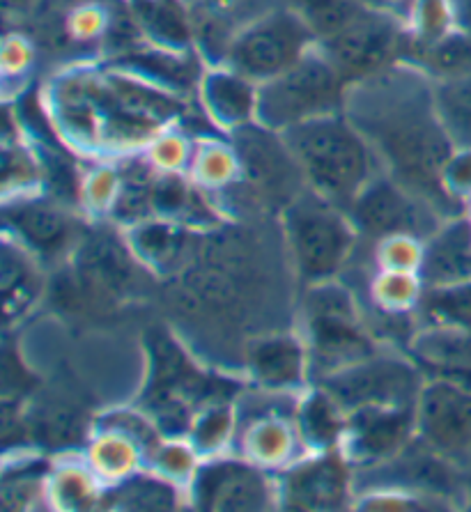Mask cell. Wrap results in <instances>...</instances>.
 I'll use <instances>...</instances> for the list:
<instances>
[{"mask_svg":"<svg viewBox=\"0 0 471 512\" xmlns=\"http://www.w3.org/2000/svg\"><path fill=\"white\" fill-rule=\"evenodd\" d=\"M343 113L366 136L384 173L426 198L446 219L462 216V203L439 180L455 145L439 122L432 81L419 67L398 62L350 85Z\"/></svg>","mask_w":471,"mask_h":512,"instance_id":"1","label":"cell"},{"mask_svg":"<svg viewBox=\"0 0 471 512\" xmlns=\"http://www.w3.org/2000/svg\"><path fill=\"white\" fill-rule=\"evenodd\" d=\"M184 108L177 92L125 69H79L60 76L49 90V115L58 134L72 147L99 154L143 152Z\"/></svg>","mask_w":471,"mask_h":512,"instance_id":"2","label":"cell"},{"mask_svg":"<svg viewBox=\"0 0 471 512\" xmlns=\"http://www.w3.org/2000/svg\"><path fill=\"white\" fill-rule=\"evenodd\" d=\"M281 134L295 152L308 189L345 212L384 173L380 157L345 113L324 115Z\"/></svg>","mask_w":471,"mask_h":512,"instance_id":"3","label":"cell"},{"mask_svg":"<svg viewBox=\"0 0 471 512\" xmlns=\"http://www.w3.org/2000/svg\"><path fill=\"white\" fill-rule=\"evenodd\" d=\"M301 338L320 377L377 354L375 336L350 287L336 278L306 285L301 301Z\"/></svg>","mask_w":471,"mask_h":512,"instance_id":"4","label":"cell"},{"mask_svg":"<svg viewBox=\"0 0 471 512\" xmlns=\"http://www.w3.org/2000/svg\"><path fill=\"white\" fill-rule=\"evenodd\" d=\"M292 265L304 285L336 278L352 260L359 232L345 209L306 189L283 209Z\"/></svg>","mask_w":471,"mask_h":512,"instance_id":"5","label":"cell"},{"mask_svg":"<svg viewBox=\"0 0 471 512\" xmlns=\"http://www.w3.org/2000/svg\"><path fill=\"white\" fill-rule=\"evenodd\" d=\"M347 88L350 85L315 44L295 67L258 85L256 122L288 131L324 115L343 113Z\"/></svg>","mask_w":471,"mask_h":512,"instance_id":"6","label":"cell"},{"mask_svg":"<svg viewBox=\"0 0 471 512\" xmlns=\"http://www.w3.org/2000/svg\"><path fill=\"white\" fill-rule=\"evenodd\" d=\"M318 37L290 7H274L251 21L230 46L226 62L253 83H267L306 56Z\"/></svg>","mask_w":471,"mask_h":512,"instance_id":"7","label":"cell"},{"mask_svg":"<svg viewBox=\"0 0 471 512\" xmlns=\"http://www.w3.org/2000/svg\"><path fill=\"white\" fill-rule=\"evenodd\" d=\"M230 141L237 147L242 164V180L235 186H244L256 205L279 209L283 214V209L308 189L295 152L281 131L251 122L233 131Z\"/></svg>","mask_w":471,"mask_h":512,"instance_id":"8","label":"cell"},{"mask_svg":"<svg viewBox=\"0 0 471 512\" xmlns=\"http://www.w3.org/2000/svg\"><path fill=\"white\" fill-rule=\"evenodd\" d=\"M347 414L366 407L416 405L426 377L423 370L398 354L377 352L368 359L350 363L318 382Z\"/></svg>","mask_w":471,"mask_h":512,"instance_id":"9","label":"cell"},{"mask_svg":"<svg viewBox=\"0 0 471 512\" xmlns=\"http://www.w3.org/2000/svg\"><path fill=\"white\" fill-rule=\"evenodd\" d=\"M347 85L361 83L398 65L409 49L407 23L386 10H368L341 33L318 42Z\"/></svg>","mask_w":471,"mask_h":512,"instance_id":"10","label":"cell"},{"mask_svg":"<svg viewBox=\"0 0 471 512\" xmlns=\"http://www.w3.org/2000/svg\"><path fill=\"white\" fill-rule=\"evenodd\" d=\"M219 400L228 398H223L212 379L193 366L189 356L171 338L154 340L150 384L145 389L143 409L157 421L159 430L173 423H184L189 432L193 416Z\"/></svg>","mask_w":471,"mask_h":512,"instance_id":"11","label":"cell"},{"mask_svg":"<svg viewBox=\"0 0 471 512\" xmlns=\"http://www.w3.org/2000/svg\"><path fill=\"white\" fill-rule=\"evenodd\" d=\"M347 214L359 237H366L375 244L391 235L428 239L446 221V216L435 205L393 180L389 173L377 175L359 193Z\"/></svg>","mask_w":471,"mask_h":512,"instance_id":"12","label":"cell"},{"mask_svg":"<svg viewBox=\"0 0 471 512\" xmlns=\"http://www.w3.org/2000/svg\"><path fill=\"white\" fill-rule=\"evenodd\" d=\"M191 508L205 512H253L279 508V485L272 471L246 457H205L187 487Z\"/></svg>","mask_w":471,"mask_h":512,"instance_id":"13","label":"cell"},{"mask_svg":"<svg viewBox=\"0 0 471 512\" xmlns=\"http://www.w3.org/2000/svg\"><path fill=\"white\" fill-rule=\"evenodd\" d=\"M416 437L432 451L471 471V389L432 377L416 400Z\"/></svg>","mask_w":471,"mask_h":512,"instance_id":"14","label":"cell"},{"mask_svg":"<svg viewBox=\"0 0 471 512\" xmlns=\"http://www.w3.org/2000/svg\"><path fill=\"white\" fill-rule=\"evenodd\" d=\"M357 471L343 451L306 453L279 471V508L324 512L354 508Z\"/></svg>","mask_w":471,"mask_h":512,"instance_id":"15","label":"cell"},{"mask_svg":"<svg viewBox=\"0 0 471 512\" xmlns=\"http://www.w3.org/2000/svg\"><path fill=\"white\" fill-rule=\"evenodd\" d=\"M136 265L141 262L134 258L127 239L99 232L76 244L72 281L81 301L113 306L134 297L138 287Z\"/></svg>","mask_w":471,"mask_h":512,"instance_id":"16","label":"cell"},{"mask_svg":"<svg viewBox=\"0 0 471 512\" xmlns=\"http://www.w3.org/2000/svg\"><path fill=\"white\" fill-rule=\"evenodd\" d=\"M416 439V405L366 407L347 414L341 451L354 471L391 462Z\"/></svg>","mask_w":471,"mask_h":512,"instance_id":"17","label":"cell"},{"mask_svg":"<svg viewBox=\"0 0 471 512\" xmlns=\"http://www.w3.org/2000/svg\"><path fill=\"white\" fill-rule=\"evenodd\" d=\"M7 235L35 253L40 260H56L74 251L79 239L76 219L63 205L35 196L5 200Z\"/></svg>","mask_w":471,"mask_h":512,"instance_id":"18","label":"cell"},{"mask_svg":"<svg viewBox=\"0 0 471 512\" xmlns=\"http://www.w3.org/2000/svg\"><path fill=\"white\" fill-rule=\"evenodd\" d=\"M246 372L260 391L292 393L306 386L311 356L301 333H265L246 345Z\"/></svg>","mask_w":471,"mask_h":512,"instance_id":"19","label":"cell"},{"mask_svg":"<svg viewBox=\"0 0 471 512\" xmlns=\"http://www.w3.org/2000/svg\"><path fill=\"white\" fill-rule=\"evenodd\" d=\"M198 97L205 118L226 134L256 122L258 83L228 65H214L200 76Z\"/></svg>","mask_w":471,"mask_h":512,"instance_id":"20","label":"cell"},{"mask_svg":"<svg viewBox=\"0 0 471 512\" xmlns=\"http://www.w3.org/2000/svg\"><path fill=\"white\" fill-rule=\"evenodd\" d=\"M239 455L258 464L267 471H283L299 460L304 448L297 430L295 416L285 418L281 414H253L237 428Z\"/></svg>","mask_w":471,"mask_h":512,"instance_id":"21","label":"cell"},{"mask_svg":"<svg viewBox=\"0 0 471 512\" xmlns=\"http://www.w3.org/2000/svg\"><path fill=\"white\" fill-rule=\"evenodd\" d=\"M125 239L134 258L154 274H171L184 267V260L193 251L191 226L161 216H150L125 228Z\"/></svg>","mask_w":471,"mask_h":512,"instance_id":"22","label":"cell"},{"mask_svg":"<svg viewBox=\"0 0 471 512\" xmlns=\"http://www.w3.org/2000/svg\"><path fill=\"white\" fill-rule=\"evenodd\" d=\"M419 274L426 287L471 281V219H446L426 239Z\"/></svg>","mask_w":471,"mask_h":512,"instance_id":"23","label":"cell"},{"mask_svg":"<svg viewBox=\"0 0 471 512\" xmlns=\"http://www.w3.org/2000/svg\"><path fill=\"white\" fill-rule=\"evenodd\" d=\"M0 292H3L5 324L21 320L37 304L44 292L40 258L19 244L12 235L3 242V267H0Z\"/></svg>","mask_w":471,"mask_h":512,"instance_id":"24","label":"cell"},{"mask_svg":"<svg viewBox=\"0 0 471 512\" xmlns=\"http://www.w3.org/2000/svg\"><path fill=\"white\" fill-rule=\"evenodd\" d=\"M295 421L306 453L341 451L347 411L320 384L297 402Z\"/></svg>","mask_w":471,"mask_h":512,"instance_id":"25","label":"cell"},{"mask_svg":"<svg viewBox=\"0 0 471 512\" xmlns=\"http://www.w3.org/2000/svg\"><path fill=\"white\" fill-rule=\"evenodd\" d=\"M143 460H148L145 448L118 430L97 428L86 448V462L106 490L143 471Z\"/></svg>","mask_w":471,"mask_h":512,"instance_id":"26","label":"cell"},{"mask_svg":"<svg viewBox=\"0 0 471 512\" xmlns=\"http://www.w3.org/2000/svg\"><path fill=\"white\" fill-rule=\"evenodd\" d=\"M145 42L166 51L187 53L193 42L189 12L175 0H125Z\"/></svg>","mask_w":471,"mask_h":512,"instance_id":"27","label":"cell"},{"mask_svg":"<svg viewBox=\"0 0 471 512\" xmlns=\"http://www.w3.org/2000/svg\"><path fill=\"white\" fill-rule=\"evenodd\" d=\"M189 503L187 490L152 469L138 471L125 483L104 490L102 508L111 510H177Z\"/></svg>","mask_w":471,"mask_h":512,"instance_id":"28","label":"cell"},{"mask_svg":"<svg viewBox=\"0 0 471 512\" xmlns=\"http://www.w3.org/2000/svg\"><path fill=\"white\" fill-rule=\"evenodd\" d=\"M106 487L83 460L53 462L49 476V508L53 510H92L102 508Z\"/></svg>","mask_w":471,"mask_h":512,"instance_id":"29","label":"cell"},{"mask_svg":"<svg viewBox=\"0 0 471 512\" xmlns=\"http://www.w3.org/2000/svg\"><path fill=\"white\" fill-rule=\"evenodd\" d=\"M187 175L203 191L233 189L242 180V164L233 141L207 136L196 141Z\"/></svg>","mask_w":471,"mask_h":512,"instance_id":"30","label":"cell"},{"mask_svg":"<svg viewBox=\"0 0 471 512\" xmlns=\"http://www.w3.org/2000/svg\"><path fill=\"white\" fill-rule=\"evenodd\" d=\"M409 58L430 81L471 79V33L453 28L437 42L409 53Z\"/></svg>","mask_w":471,"mask_h":512,"instance_id":"31","label":"cell"},{"mask_svg":"<svg viewBox=\"0 0 471 512\" xmlns=\"http://www.w3.org/2000/svg\"><path fill=\"white\" fill-rule=\"evenodd\" d=\"M86 418L65 402H44L23 418V430L49 448H67L86 437Z\"/></svg>","mask_w":471,"mask_h":512,"instance_id":"32","label":"cell"},{"mask_svg":"<svg viewBox=\"0 0 471 512\" xmlns=\"http://www.w3.org/2000/svg\"><path fill=\"white\" fill-rule=\"evenodd\" d=\"M421 327H444L471 333V281L426 287L419 306Z\"/></svg>","mask_w":471,"mask_h":512,"instance_id":"33","label":"cell"},{"mask_svg":"<svg viewBox=\"0 0 471 512\" xmlns=\"http://www.w3.org/2000/svg\"><path fill=\"white\" fill-rule=\"evenodd\" d=\"M42 460H26L7 464L3 476V508L7 512L35 510L44 503L49 508V476L53 464H40Z\"/></svg>","mask_w":471,"mask_h":512,"instance_id":"34","label":"cell"},{"mask_svg":"<svg viewBox=\"0 0 471 512\" xmlns=\"http://www.w3.org/2000/svg\"><path fill=\"white\" fill-rule=\"evenodd\" d=\"M423 290H426V283H423L419 271L377 269L368 285L370 301L382 315L414 313L423 297Z\"/></svg>","mask_w":471,"mask_h":512,"instance_id":"35","label":"cell"},{"mask_svg":"<svg viewBox=\"0 0 471 512\" xmlns=\"http://www.w3.org/2000/svg\"><path fill=\"white\" fill-rule=\"evenodd\" d=\"M239 428L237 407L230 400L212 402L193 416L187 437L203 457H216L233 444Z\"/></svg>","mask_w":471,"mask_h":512,"instance_id":"36","label":"cell"},{"mask_svg":"<svg viewBox=\"0 0 471 512\" xmlns=\"http://www.w3.org/2000/svg\"><path fill=\"white\" fill-rule=\"evenodd\" d=\"M281 5L297 12L318 37V42L338 35L361 14L373 10V7L361 5L359 0H281Z\"/></svg>","mask_w":471,"mask_h":512,"instance_id":"37","label":"cell"},{"mask_svg":"<svg viewBox=\"0 0 471 512\" xmlns=\"http://www.w3.org/2000/svg\"><path fill=\"white\" fill-rule=\"evenodd\" d=\"M439 122L455 147H471V79L432 81Z\"/></svg>","mask_w":471,"mask_h":512,"instance_id":"38","label":"cell"},{"mask_svg":"<svg viewBox=\"0 0 471 512\" xmlns=\"http://www.w3.org/2000/svg\"><path fill=\"white\" fill-rule=\"evenodd\" d=\"M205 457L196 451V446L191 444L187 434H171V437L161 439L157 446L152 448L148 455L150 469L159 476H164L171 483L180 485L187 490L191 480L196 478V473L203 464Z\"/></svg>","mask_w":471,"mask_h":512,"instance_id":"39","label":"cell"},{"mask_svg":"<svg viewBox=\"0 0 471 512\" xmlns=\"http://www.w3.org/2000/svg\"><path fill=\"white\" fill-rule=\"evenodd\" d=\"M407 35H409V53L423 49L439 37L451 33L455 28V14L451 0H414L409 7L407 17Z\"/></svg>","mask_w":471,"mask_h":512,"instance_id":"40","label":"cell"},{"mask_svg":"<svg viewBox=\"0 0 471 512\" xmlns=\"http://www.w3.org/2000/svg\"><path fill=\"white\" fill-rule=\"evenodd\" d=\"M42 170L28 147L14 141H5L3 147V196L5 200L35 196L40 191Z\"/></svg>","mask_w":471,"mask_h":512,"instance_id":"41","label":"cell"},{"mask_svg":"<svg viewBox=\"0 0 471 512\" xmlns=\"http://www.w3.org/2000/svg\"><path fill=\"white\" fill-rule=\"evenodd\" d=\"M111 21V7L104 5V0H92V3L76 5L63 14L60 33H63L65 42L72 44L104 42L108 28H111Z\"/></svg>","mask_w":471,"mask_h":512,"instance_id":"42","label":"cell"},{"mask_svg":"<svg viewBox=\"0 0 471 512\" xmlns=\"http://www.w3.org/2000/svg\"><path fill=\"white\" fill-rule=\"evenodd\" d=\"M122 186L120 166L102 164L90 168L79 184V203L90 216H111Z\"/></svg>","mask_w":471,"mask_h":512,"instance_id":"43","label":"cell"},{"mask_svg":"<svg viewBox=\"0 0 471 512\" xmlns=\"http://www.w3.org/2000/svg\"><path fill=\"white\" fill-rule=\"evenodd\" d=\"M193 147H196V143L184 131L166 127L145 145L143 157L148 159V164L157 173H187L193 157Z\"/></svg>","mask_w":471,"mask_h":512,"instance_id":"44","label":"cell"},{"mask_svg":"<svg viewBox=\"0 0 471 512\" xmlns=\"http://www.w3.org/2000/svg\"><path fill=\"white\" fill-rule=\"evenodd\" d=\"M432 508H451L449 503L432 499L426 494H416L409 490H396V487H375L357 496L354 510L370 512H405V510H432Z\"/></svg>","mask_w":471,"mask_h":512,"instance_id":"45","label":"cell"},{"mask_svg":"<svg viewBox=\"0 0 471 512\" xmlns=\"http://www.w3.org/2000/svg\"><path fill=\"white\" fill-rule=\"evenodd\" d=\"M426 239L414 235H391L375 244V267L393 271H419Z\"/></svg>","mask_w":471,"mask_h":512,"instance_id":"46","label":"cell"},{"mask_svg":"<svg viewBox=\"0 0 471 512\" xmlns=\"http://www.w3.org/2000/svg\"><path fill=\"white\" fill-rule=\"evenodd\" d=\"M37 49L33 40L23 33H7L0 49V69H3L5 85L14 79H23L35 65Z\"/></svg>","mask_w":471,"mask_h":512,"instance_id":"47","label":"cell"},{"mask_svg":"<svg viewBox=\"0 0 471 512\" xmlns=\"http://www.w3.org/2000/svg\"><path fill=\"white\" fill-rule=\"evenodd\" d=\"M439 180L453 200H458V203L471 200V147H455L442 168Z\"/></svg>","mask_w":471,"mask_h":512,"instance_id":"48","label":"cell"},{"mask_svg":"<svg viewBox=\"0 0 471 512\" xmlns=\"http://www.w3.org/2000/svg\"><path fill=\"white\" fill-rule=\"evenodd\" d=\"M35 3H37V10L44 14H58V12L65 14L67 10H72V7L92 3V0H35Z\"/></svg>","mask_w":471,"mask_h":512,"instance_id":"49","label":"cell"},{"mask_svg":"<svg viewBox=\"0 0 471 512\" xmlns=\"http://www.w3.org/2000/svg\"><path fill=\"white\" fill-rule=\"evenodd\" d=\"M412 3L414 0H386V5H389V10L393 12V14H398V17H407V12H409V7H412Z\"/></svg>","mask_w":471,"mask_h":512,"instance_id":"50","label":"cell"},{"mask_svg":"<svg viewBox=\"0 0 471 512\" xmlns=\"http://www.w3.org/2000/svg\"><path fill=\"white\" fill-rule=\"evenodd\" d=\"M359 3L366 5V7H373V10H386V12H391L389 5H386V0H359Z\"/></svg>","mask_w":471,"mask_h":512,"instance_id":"51","label":"cell"},{"mask_svg":"<svg viewBox=\"0 0 471 512\" xmlns=\"http://www.w3.org/2000/svg\"><path fill=\"white\" fill-rule=\"evenodd\" d=\"M465 503L471 508V478H467V494H465Z\"/></svg>","mask_w":471,"mask_h":512,"instance_id":"52","label":"cell"}]
</instances>
